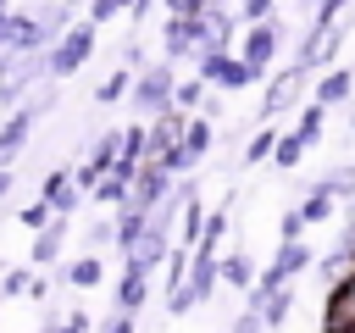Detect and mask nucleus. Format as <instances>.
<instances>
[{"mask_svg": "<svg viewBox=\"0 0 355 333\" xmlns=\"http://www.w3.org/2000/svg\"><path fill=\"white\" fill-rule=\"evenodd\" d=\"M272 144H277V128L266 122V128H261V133L244 144V161H250V166H255V161H266V155H272Z\"/></svg>", "mask_w": 355, "mask_h": 333, "instance_id": "cd10ccee", "label": "nucleus"}, {"mask_svg": "<svg viewBox=\"0 0 355 333\" xmlns=\"http://www.w3.org/2000/svg\"><path fill=\"white\" fill-rule=\"evenodd\" d=\"M349 128H355V117H349Z\"/></svg>", "mask_w": 355, "mask_h": 333, "instance_id": "ea45409f", "label": "nucleus"}, {"mask_svg": "<svg viewBox=\"0 0 355 333\" xmlns=\"http://www.w3.org/2000/svg\"><path fill=\"white\" fill-rule=\"evenodd\" d=\"M311 255H316V250H311L305 239H288V244H277V255H272V266H266V272L255 278V289H261V294H272V289L294 283V278H300V272L311 266Z\"/></svg>", "mask_w": 355, "mask_h": 333, "instance_id": "0eeeda50", "label": "nucleus"}, {"mask_svg": "<svg viewBox=\"0 0 355 333\" xmlns=\"http://www.w3.org/2000/svg\"><path fill=\"white\" fill-rule=\"evenodd\" d=\"M205 94H211V89H205L200 78H178V89H172V111H200Z\"/></svg>", "mask_w": 355, "mask_h": 333, "instance_id": "6ab92c4d", "label": "nucleus"}, {"mask_svg": "<svg viewBox=\"0 0 355 333\" xmlns=\"http://www.w3.org/2000/svg\"><path fill=\"white\" fill-rule=\"evenodd\" d=\"M227 333H266V322H261V311H250V305H244V311L233 316V327H227Z\"/></svg>", "mask_w": 355, "mask_h": 333, "instance_id": "2f4dec72", "label": "nucleus"}, {"mask_svg": "<svg viewBox=\"0 0 355 333\" xmlns=\"http://www.w3.org/2000/svg\"><path fill=\"white\" fill-rule=\"evenodd\" d=\"M266 17H272V0H244V6H239V22H244V28H250V22H266Z\"/></svg>", "mask_w": 355, "mask_h": 333, "instance_id": "7c9ffc66", "label": "nucleus"}, {"mask_svg": "<svg viewBox=\"0 0 355 333\" xmlns=\"http://www.w3.org/2000/svg\"><path fill=\"white\" fill-rule=\"evenodd\" d=\"M128 6H133V0H89V22H94V28H105V22L128 17Z\"/></svg>", "mask_w": 355, "mask_h": 333, "instance_id": "bb28decb", "label": "nucleus"}, {"mask_svg": "<svg viewBox=\"0 0 355 333\" xmlns=\"http://www.w3.org/2000/svg\"><path fill=\"white\" fill-rule=\"evenodd\" d=\"M277 233H283V244H288V239H300V233H305V216H300V211H283Z\"/></svg>", "mask_w": 355, "mask_h": 333, "instance_id": "473e14b6", "label": "nucleus"}, {"mask_svg": "<svg viewBox=\"0 0 355 333\" xmlns=\"http://www.w3.org/2000/svg\"><path fill=\"white\" fill-rule=\"evenodd\" d=\"M11 189H17V172H11V166H0V200H6Z\"/></svg>", "mask_w": 355, "mask_h": 333, "instance_id": "c9c22d12", "label": "nucleus"}, {"mask_svg": "<svg viewBox=\"0 0 355 333\" xmlns=\"http://www.w3.org/2000/svg\"><path fill=\"white\" fill-rule=\"evenodd\" d=\"M300 89H305V67L277 72V78H272V89H266V100H261V122H272L277 111H288V105L300 100Z\"/></svg>", "mask_w": 355, "mask_h": 333, "instance_id": "9d476101", "label": "nucleus"}, {"mask_svg": "<svg viewBox=\"0 0 355 333\" xmlns=\"http://www.w3.org/2000/svg\"><path fill=\"white\" fill-rule=\"evenodd\" d=\"M0 6H11V0H0Z\"/></svg>", "mask_w": 355, "mask_h": 333, "instance_id": "a19ab883", "label": "nucleus"}, {"mask_svg": "<svg viewBox=\"0 0 355 333\" xmlns=\"http://www.w3.org/2000/svg\"><path fill=\"white\" fill-rule=\"evenodd\" d=\"M89 200H94V205H111V211H116V205L128 200V183H122L116 172H105V178H100V183L89 189Z\"/></svg>", "mask_w": 355, "mask_h": 333, "instance_id": "412c9836", "label": "nucleus"}, {"mask_svg": "<svg viewBox=\"0 0 355 333\" xmlns=\"http://www.w3.org/2000/svg\"><path fill=\"white\" fill-rule=\"evenodd\" d=\"M39 200H44L55 216H72V211L83 205V189L72 183V166H50L44 183H39Z\"/></svg>", "mask_w": 355, "mask_h": 333, "instance_id": "6e6552de", "label": "nucleus"}, {"mask_svg": "<svg viewBox=\"0 0 355 333\" xmlns=\"http://www.w3.org/2000/svg\"><path fill=\"white\" fill-rule=\"evenodd\" d=\"M172 89H178V67H172V61H150L144 72H133V89H128L133 117L150 122V117L172 111Z\"/></svg>", "mask_w": 355, "mask_h": 333, "instance_id": "f03ea898", "label": "nucleus"}, {"mask_svg": "<svg viewBox=\"0 0 355 333\" xmlns=\"http://www.w3.org/2000/svg\"><path fill=\"white\" fill-rule=\"evenodd\" d=\"M327 327H355V278L333 294V305H327Z\"/></svg>", "mask_w": 355, "mask_h": 333, "instance_id": "a211bd4d", "label": "nucleus"}, {"mask_svg": "<svg viewBox=\"0 0 355 333\" xmlns=\"http://www.w3.org/2000/svg\"><path fill=\"white\" fill-rule=\"evenodd\" d=\"M67 6H89V0H67Z\"/></svg>", "mask_w": 355, "mask_h": 333, "instance_id": "58836bf2", "label": "nucleus"}, {"mask_svg": "<svg viewBox=\"0 0 355 333\" xmlns=\"http://www.w3.org/2000/svg\"><path fill=\"white\" fill-rule=\"evenodd\" d=\"M150 11H155V0H133V6H128V17H133V22H144Z\"/></svg>", "mask_w": 355, "mask_h": 333, "instance_id": "f704fd0d", "label": "nucleus"}, {"mask_svg": "<svg viewBox=\"0 0 355 333\" xmlns=\"http://www.w3.org/2000/svg\"><path fill=\"white\" fill-rule=\"evenodd\" d=\"M94 33H100V28H94L89 17H83V22H72V28H67V33L44 50V78H50V83L78 78V72L89 67V56H94Z\"/></svg>", "mask_w": 355, "mask_h": 333, "instance_id": "f257e3e1", "label": "nucleus"}, {"mask_svg": "<svg viewBox=\"0 0 355 333\" xmlns=\"http://www.w3.org/2000/svg\"><path fill=\"white\" fill-rule=\"evenodd\" d=\"M28 283H33V266H11V272H0V300H22Z\"/></svg>", "mask_w": 355, "mask_h": 333, "instance_id": "b1692460", "label": "nucleus"}, {"mask_svg": "<svg viewBox=\"0 0 355 333\" xmlns=\"http://www.w3.org/2000/svg\"><path fill=\"white\" fill-rule=\"evenodd\" d=\"M94 333H139V316H133V311H111Z\"/></svg>", "mask_w": 355, "mask_h": 333, "instance_id": "c756f323", "label": "nucleus"}, {"mask_svg": "<svg viewBox=\"0 0 355 333\" xmlns=\"http://www.w3.org/2000/svg\"><path fill=\"white\" fill-rule=\"evenodd\" d=\"M277 44H283V22H272V17H266V22H250L244 39H239V61L266 78V67L277 61Z\"/></svg>", "mask_w": 355, "mask_h": 333, "instance_id": "423d86ee", "label": "nucleus"}, {"mask_svg": "<svg viewBox=\"0 0 355 333\" xmlns=\"http://www.w3.org/2000/svg\"><path fill=\"white\" fill-rule=\"evenodd\" d=\"M144 300H150V272H139V266H122V278H116V300H111V311H144Z\"/></svg>", "mask_w": 355, "mask_h": 333, "instance_id": "9b49d317", "label": "nucleus"}, {"mask_svg": "<svg viewBox=\"0 0 355 333\" xmlns=\"http://www.w3.org/2000/svg\"><path fill=\"white\" fill-rule=\"evenodd\" d=\"M322 111H327V105H316V100H311V105L300 111V122H294V139H300L305 150H311V144L322 139Z\"/></svg>", "mask_w": 355, "mask_h": 333, "instance_id": "aec40b11", "label": "nucleus"}, {"mask_svg": "<svg viewBox=\"0 0 355 333\" xmlns=\"http://www.w3.org/2000/svg\"><path fill=\"white\" fill-rule=\"evenodd\" d=\"M194 67H200L194 78H200L205 89H227V94H233V89L261 83V72H255V67H244L233 50H200V56H194Z\"/></svg>", "mask_w": 355, "mask_h": 333, "instance_id": "7ed1b4c3", "label": "nucleus"}, {"mask_svg": "<svg viewBox=\"0 0 355 333\" xmlns=\"http://www.w3.org/2000/svg\"><path fill=\"white\" fill-rule=\"evenodd\" d=\"M300 6H305V11H316V6H322V0H300Z\"/></svg>", "mask_w": 355, "mask_h": 333, "instance_id": "e433bc0d", "label": "nucleus"}, {"mask_svg": "<svg viewBox=\"0 0 355 333\" xmlns=\"http://www.w3.org/2000/svg\"><path fill=\"white\" fill-rule=\"evenodd\" d=\"M322 189H327L333 200H349V194H355V166H333V172L322 178Z\"/></svg>", "mask_w": 355, "mask_h": 333, "instance_id": "a878e982", "label": "nucleus"}, {"mask_svg": "<svg viewBox=\"0 0 355 333\" xmlns=\"http://www.w3.org/2000/svg\"><path fill=\"white\" fill-rule=\"evenodd\" d=\"M72 289H94L100 278H105V261L100 255H78V261H67V272H61Z\"/></svg>", "mask_w": 355, "mask_h": 333, "instance_id": "dca6fc26", "label": "nucleus"}, {"mask_svg": "<svg viewBox=\"0 0 355 333\" xmlns=\"http://www.w3.org/2000/svg\"><path fill=\"white\" fill-rule=\"evenodd\" d=\"M17 222H22V228H33V233H39V228H50V222H55V211H50V205H44V200H39V194H33V200H28V205H22V211H17Z\"/></svg>", "mask_w": 355, "mask_h": 333, "instance_id": "393cba45", "label": "nucleus"}, {"mask_svg": "<svg viewBox=\"0 0 355 333\" xmlns=\"http://www.w3.org/2000/svg\"><path fill=\"white\" fill-rule=\"evenodd\" d=\"M216 278L222 283H233V289H255V266H250V255H216Z\"/></svg>", "mask_w": 355, "mask_h": 333, "instance_id": "2eb2a0df", "label": "nucleus"}, {"mask_svg": "<svg viewBox=\"0 0 355 333\" xmlns=\"http://www.w3.org/2000/svg\"><path fill=\"white\" fill-rule=\"evenodd\" d=\"M128 89H133V72H128V67H116V72H105V78H100L94 100H100V105H116V100H128Z\"/></svg>", "mask_w": 355, "mask_h": 333, "instance_id": "f3484780", "label": "nucleus"}, {"mask_svg": "<svg viewBox=\"0 0 355 333\" xmlns=\"http://www.w3.org/2000/svg\"><path fill=\"white\" fill-rule=\"evenodd\" d=\"M349 83H355V78H349L344 67L322 72V78H316V105H344V100H349Z\"/></svg>", "mask_w": 355, "mask_h": 333, "instance_id": "ddd939ff", "label": "nucleus"}, {"mask_svg": "<svg viewBox=\"0 0 355 333\" xmlns=\"http://www.w3.org/2000/svg\"><path fill=\"white\" fill-rule=\"evenodd\" d=\"M300 155H305V144H300L294 133H277V144H272V161H277L283 172H294V166H300Z\"/></svg>", "mask_w": 355, "mask_h": 333, "instance_id": "5701e85b", "label": "nucleus"}, {"mask_svg": "<svg viewBox=\"0 0 355 333\" xmlns=\"http://www.w3.org/2000/svg\"><path fill=\"white\" fill-rule=\"evenodd\" d=\"M205 50V22L200 17H178V11H166V28H161V61H194Z\"/></svg>", "mask_w": 355, "mask_h": 333, "instance_id": "39448f33", "label": "nucleus"}, {"mask_svg": "<svg viewBox=\"0 0 355 333\" xmlns=\"http://www.w3.org/2000/svg\"><path fill=\"white\" fill-rule=\"evenodd\" d=\"M78 6H67V0H44V6H33V22H39V33H44V44H55L78 17H72Z\"/></svg>", "mask_w": 355, "mask_h": 333, "instance_id": "f8f14e48", "label": "nucleus"}, {"mask_svg": "<svg viewBox=\"0 0 355 333\" xmlns=\"http://www.w3.org/2000/svg\"><path fill=\"white\" fill-rule=\"evenodd\" d=\"M216 255H189V278L166 294V316H183V311H194V305H205L211 294H216Z\"/></svg>", "mask_w": 355, "mask_h": 333, "instance_id": "20e7f679", "label": "nucleus"}, {"mask_svg": "<svg viewBox=\"0 0 355 333\" xmlns=\"http://www.w3.org/2000/svg\"><path fill=\"white\" fill-rule=\"evenodd\" d=\"M211 139H216V128H211V117H200V111H194V117H183V150H189L194 161H200V155L211 150Z\"/></svg>", "mask_w": 355, "mask_h": 333, "instance_id": "4468645a", "label": "nucleus"}, {"mask_svg": "<svg viewBox=\"0 0 355 333\" xmlns=\"http://www.w3.org/2000/svg\"><path fill=\"white\" fill-rule=\"evenodd\" d=\"M67 233H72V216H55L50 228H39L33 233V250H28V266H55L61 261V250H67Z\"/></svg>", "mask_w": 355, "mask_h": 333, "instance_id": "1a4fd4ad", "label": "nucleus"}, {"mask_svg": "<svg viewBox=\"0 0 355 333\" xmlns=\"http://www.w3.org/2000/svg\"><path fill=\"white\" fill-rule=\"evenodd\" d=\"M327 333H355V327H327Z\"/></svg>", "mask_w": 355, "mask_h": 333, "instance_id": "4c0bfd02", "label": "nucleus"}, {"mask_svg": "<svg viewBox=\"0 0 355 333\" xmlns=\"http://www.w3.org/2000/svg\"><path fill=\"white\" fill-rule=\"evenodd\" d=\"M105 244H116V216H94L89 222V255L105 250Z\"/></svg>", "mask_w": 355, "mask_h": 333, "instance_id": "c85d7f7f", "label": "nucleus"}, {"mask_svg": "<svg viewBox=\"0 0 355 333\" xmlns=\"http://www.w3.org/2000/svg\"><path fill=\"white\" fill-rule=\"evenodd\" d=\"M11 11H17V6H0V50L11 44Z\"/></svg>", "mask_w": 355, "mask_h": 333, "instance_id": "72a5a7b5", "label": "nucleus"}, {"mask_svg": "<svg viewBox=\"0 0 355 333\" xmlns=\"http://www.w3.org/2000/svg\"><path fill=\"white\" fill-rule=\"evenodd\" d=\"M294 211H300L305 222H327V216H333V194H327V189L316 183V189L305 194V205H294Z\"/></svg>", "mask_w": 355, "mask_h": 333, "instance_id": "4be33fe9", "label": "nucleus"}]
</instances>
